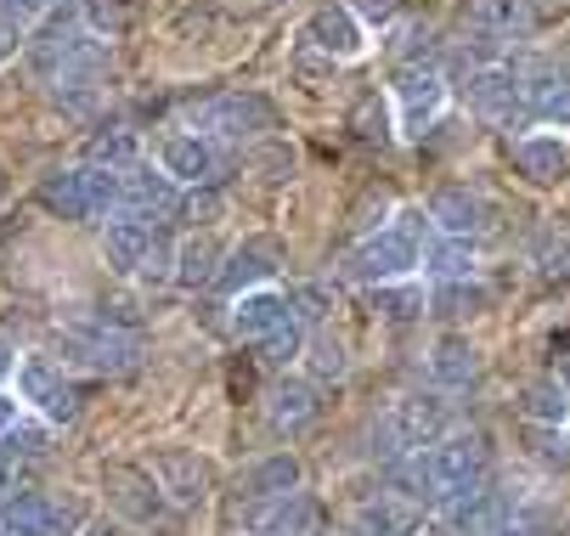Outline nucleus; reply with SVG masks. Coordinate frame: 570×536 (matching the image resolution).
Returning a JSON list of instances; mask_svg holds the SVG:
<instances>
[{
	"mask_svg": "<svg viewBox=\"0 0 570 536\" xmlns=\"http://www.w3.org/2000/svg\"><path fill=\"white\" fill-rule=\"evenodd\" d=\"M430 226L441 238H480L485 232V198L469 187H441L430 198Z\"/></svg>",
	"mask_w": 570,
	"mask_h": 536,
	"instance_id": "nucleus-14",
	"label": "nucleus"
},
{
	"mask_svg": "<svg viewBox=\"0 0 570 536\" xmlns=\"http://www.w3.org/2000/svg\"><path fill=\"white\" fill-rule=\"evenodd\" d=\"M514 165H520L525 181L553 187V181L564 176V165H570V152H564L559 136H520V141H514Z\"/></svg>",
	"mask_w": 570,
	"mask_h": 536,
	"instance_id": "nucleus-21",
	"label": "nucleus"
},
{
	"mask_svg": "<svg viewBox=\"0 0 570 536\" xmlns=\"http://www.w3.org/2000/svg\"><path fill=\"white\" fill-rule=\"evenodd\" d=\"M463 102H469L480 119H492V125H509L520 108H531V102H525V80H520L514 68H503V62H492V68H469Z\"/></svg>",
	"mask_w": 570,
	"mask_h": 536,
	"instance_id": "nucleus-5",
	"label": "nucleus"
},
{
	"mask_svg": "<svg viewBox=\"0 0 570 536\" xmlns=\"http://www.w3.org/2000/svg\"><path fill=\"white\" fill-rule=\"evenodd\" d=\"M18 492V464H7V457H0V497H12Z\"/></svg>",
	"mask_w": 570,
	"mask_h": 536,
	"instance_id": "nucleus-45",
	"label": "nucleus"
},
{
	"mask_svg": "<svg viewBox=\"0 0 570 536\" xmlns=\"http://www.w3.org/2000/svg\"><path fill=\"white\" fill-rule=\"evenodd\" d=\"M446 424H452V407H446V396L441 390H413V396H401V401H390V413L373 424V451L379 457H413V451H424V446H435L441 435H446Z\"/></svg>",
	"mask_w": 570,
	"mask_h": 536,
	"instance_id": "nucleus-1",
	"label": "nucleus"
},
{
	"mask_svg": "<svg viewBox=\"0 0 570 536\" xmlns=\"http://www.w3.org/2000/svg\"><path fill=\"white\" fill-rule=\"evenodd\" d=\"M305 361H311L316 378H340L345 373V345L334 334H316V339H305Z\"/></svg>",
	"mask_w": 570,
	"mask_h": 536,
	"instance_id": "nucleus-35",
	"label": "nucleus"
},
{
	"mask_svg": "<svg viewBox=\"0 0 570 536\" xmlns=\"http://www.w3.org/2000/svg\"><path fill=\"white\" fill-rule=\"evenodd\" d=\"M7 373H12V350H7V345H0V378H7Z\"/></svg>",
	"mask_w": 570,
	"mask_h": 536,
	"instance_id": "nucleus-48",
	"label": "nucleus"
},
{
	"mask_svg": "<svg viewBox=\"0 0 570 536\" xmlns=\"http://www.w3.org/2000/svg\"><path fill=\"white\" fill-rule=\"evenodd\" d=\"M7 424H12V401H7V396H0V429H7Z\"/></svg>",
	"mask_w": 570,
	"mask_h": 536,
	"instance_id": "nucleus-47",
	"label": "nucleus"
},
{
	"mask_svg": "<svg viewBox=\"0 0 570 536\" xmlns=\"http://www.w3.org/2000/svg\"><path fill=\"white\" fill-rule=\"evenodd\" d=\"M299 350H305V328H299V322H283V328H277L272 339H261V356H266L272 367H283V361H294Z\"/></svg>",
	"mask_w": 570,
	"mask_h": 536,
	"instance_id": "nucleus-36",
	"label": "nucleus"
},
{
	"mask_svg": "<svg viewBox=\"0 0 570 536\" xmlns=\"http://www.w3.org/2000/svg\"><path fill=\"white\" fill-rule=\"evenodd\" d=\"M356 130H362L367 141H390V113H384L379 97H367V102L356 108Z\"/></svg>",
	"mask_w": 570,
	"mask_h": 536,
	"instance_id": "nucleus-39",
	"label": "nucleus"
},
{
	"mask_svg": "<svg viewBox=\"0 0 570 536\" xmlns=\"http://www.w3.org/2000/svg\"><path fill=\"white\" fill-rule=\"evenodd\" d=\"M243 525H249L255 536H316L322 514L305 492H288V497H266V503H249V514H243Z\"/></svg>",
	"mask_w": 570,
	"mask_h": 536,
	"instance_id": "nucleus-9",
	"label": "nucleus"
},
{
	"mask_svg": "<svg viewBox=\"0 0 570 536\" xmlns=\"http://www.w3.org/2000/svg\"><path fill=\"white\" fill-rule=\"evenodd\" d=\"M316 413H322V401H316L311 378H283V385H272V396H266V418H272V429H283V435L305 429Z\"/></svg>",
	"mask_w": 570,
	"mask_h": 536,
	"instance_id": "nucleus-19",
	"label": "nucleus"
},
{
	"mask_svg": "<svg viewBox=\"0 0 570 536\" xmlns=\"http://www.w3.org/2000/svg\"><path fill=\"white\" fill-rule=\"evenodd\" d=\"M220 209H226V198H220L215 187H198V198L187 204V215H193V220H215Z\"/></svg>",
	"mask_w": 570,
	"mask_h": 536,
	"instance_id": "nucleus-41",
	"label": "nucleus"
},
{
	"mask_svg": "<svg viewBox=\"0 0 570 536\" xmlns=\"http://www.w3.org/2000/svg\"><path fill=\"white\" fill-rule=\"evenodd\" d=\"M0 204H7V165H0Z\"/></svg>",
	"mask_w": 570,
	"mask_h": 536,
	"instance_id": "nucleus-49",
	"label": "nucleus"
},
{
	"mask_svg": "<svg viewBox=\"0 0 570 536\" xmlns=\"http://www.w3.org/2000/svg\"><path fill=\"white\" fill-rule=\"evenodd\" d=\"M424 266V244L401 226H379L367 232L351 255H345V277L351 282H367V288H384V282H406Z\"/></svg>",
	"mask_w": 570,
	"mask_h": 536,
	"instance_id": "nucleus-2",
	"label": "nucleus"
},
{
	"mask_svg": "<svg viewBox=\"0 0 570 536\" xmlns=\"http://www.w3.org/2000/svg\"><path fill=\"white\" fill-rule=\"evenodd\" d=\"M424 271H430L435 282L474 277V238H430V244H424Z\"/></svg>",
	"mask_w": 570,
	"mask_h": 536,
	"instance_id": "nucleus-28",
	"label": "nucleus"
},
{
	"mask_svg": "<svg viewBox=\"0 0 570 536\" xmlns=\"http://www.w3.org/2000/svg\"><path fill=\"white\" fill-rule=\"evenodd\" d=\"M413 530H419V508H406L401 497L379 492V497H367L351 514V530L345 536H413Z\"/></svg>",
	"mask_w": 570,
	"mask_h": 536,
	"instance_id": "nucleus-17",
	"label": "nucleus"
},
{
	"mask_svg": "<svg viewBox=\"0 0 570 536\" xmlns=\"http://www.w3.org/2000/svg\"><path fill=\"white\" fill-rule=\"evenodd\" d=\"M193 130L220 136V141H255V136L277 130V108L261 91H226V97L193 108Z\"/></svg>",
	"mask_w": 570,
	"mask_h": 536,
	"instance_id": "nucleus-3",
	"label": "nucleus"
},
{
	"mask_svg": "<svg viewBox=\"0 0 570 536\" xmlns=\"http://www.w3.org/2000/svg\"><path fill=\"white\" fill-rule=\"evenodd\" d=\"M564 446H570V418H564Z\"/></svg>",
	"mask_w": 570,
	"mask_h": 536,
	"instance_id": "nucleus-50",
	"label": "nucleus"
},
{
	"mask_svg": "<svg viewBox=\"0 0 570 536\" xmlns=\"http://www.w3.org/2000/svg\"><path fill=\"white\" fill-rule=\"evenodd\" d=\"M181 204V187L165 176V170H125L119 176V215L130 220H153V215H170Z\"/></svg>",
	"mask_w": 570,
	"mask_h": 536,
	"instance_id": "nucleus-12",
	"label": "nucleus"
},
{
	"mask_svg": "<svg viewBox=\"0 0 570 536\" xmlns=\"http://www.w3.org/2000/svg\"><path fill=\"white\" fill-rule=\"evenodd\" d=\"M147 475H153L158 492H165L170 503H181V508H198L209 497V469H204L198 451H158Z\"/></svg>",
	"mask_w": 570,
	"mask_h": 536,
	"instance_id": "nucleus-11",
	"label": "nucleus"
},
{
	"mask_svg": "<svg viewBox=\"0 0 570 536\" xmlns=\"http://www.w3.org/2000/svg\"><path fill=\"white\" fill-rule=\"evenodd\" d=\"M373 299H379V311L390 317V322H413V317H424L430 311V294L406 277V282H384V288H373Z\"/></svg>",
	"mask_w": 570,
	"mask_h": 536,
	"instance_id": "nucleus-32",
	"label": "nucleus"
},
{
	"mask_svg": "<svg viewBox=\"0 0 570 536\" xmlns=\"http://www.w3.org/2000/svg\"><path fill=\"white\" fill-rule=\"evenodd\" d=\"M492 536H542V525H537V514H520V508H509V519H503Z\"/></svg>",
	"mask_w": 570,
	"mask_h": 536,
	"instance_id": "nucleus-42",
	"label": "nucleus"
},
{
	"mask_svg": "<svg viewBox=\"0 0 570 536\" xmlns=\"http://www.w3.org/2000/svg\"><path fill=\"white\" fill-rule=\"evenodd\" d=\"M23 40H29V29H23V23H12V18H0V62H12Z\"/></svg>",
	"mask_w": 570,
	"mask_h": 536,
	"instance_id": "nucleus-43",
	"label": "nucleus"
},
{
	"mask_svg": "<svg viewBox=\"0 0 570 536\" xmlns=\"http://www.w3.org/2000/svg\"><path fill=\"white\" fill-rule=\"evenodd\" d=\"M288 492H299V457L294 451H272V457H261V464L243 475V497L249 503L288 497Z\"/></svg>",
	"mask_w": 570,
	"mask_h": 536,
	"instance_id": "nucleus-22",
	"label": "nucleus"
},
{
	"mask_svg": "<svg viewBox=\"0 0 570 536\" xmlns=\"http://www.w3.org/2000/svg\"><path fill=\"white\" fill-rule=\"evenodd\" d=\"M441 519H446L458 536H492V530L509 519V503H503V492H492V486H469V492H458V497L441 503Z\"/></svg>",
	"mask_w": 570,
	"mask_h": 536,
	"instance_id": "nucleus-13",
	"label": "nucleus"
},
{
	"mask_svg": "<svg viewBox=\"0 0 570 536\" xmlns=\"http://www.w3.org/2000/svg\"><path fill=\"white\" fill-rule=\"evenodd\" d=\"M57 7H62V0H0V18H12V23L35 29V23H46Z\"/></svg>",
	"mask_w": 570,
	"mask_h": 536,
	"instance_id": "nucleus-38",
	"label": "nucleus"
},
{
	"mask_svg": "<svg viewBox=\"0 0 570 536\" xmlns=\"http://www.w3.org/2000/svg\"><path fill=\"white\" fill-rule=\"evenodd\" d=\"M153 244H158V232H153L147 220L114 215V220L102 226V255H108V266H114V271H136V277H141V266H147Z\"/></svg>",
	"mask_w": 570,
	"mask_h": 536,
	"instance_id": "nucleus-15",
	"label": "nucleus"
},
{
	"mask_svg": "<svg viewBox=\"0 0 570 536\" xmlns=\"http://www.w3.org/2000/svg\"><path fill=\"white\" fill-rule=\"evenodd\" d=\"M73 7H79V23H86V34H97L102 46H108V40H119V34H125V23H130L125 0H73Z\"/></svg>",
	"mask_w": 570,
	"mask_h": 536,
	"instance_id": "nucleus-33",
	"label": "nucleus"
},
{
	"mask_svg": "<svg viewBox=\"0 0 570 536\" xmlns=\"http://www.w3.org/2000/svg\"><path fill=\"white\" fill-rule=\"evenodd\" d=\"M86 165H97V170H114V176L136 170V130L114 125V130L91 136V147H86Z\"/></svg>",
	"mask_w": 570,
	"mask_h": 536,
	"instance_id": "nucleus-30",
	"label": "nucleus"
},
{
	"mask_svg": "<svg viewBox=\"0 0 570 536\" xmlns=\"http://www.w3.org/2000/svg\"><path fill=\"white\" fill-rule=\"evenodd\" d=\"M474 373H480V350H474L469 339H458V334L435 339V350H430V385H435L441 396L463 390Z\"/></svg>",
	"mask_w": 570,
	"mask_h": 536,
	"instance_id": "nucleus-20",
	"label": "nucleus"
},
{
	"mask_svg": "<svg viewBox=\"0 0 570 536\" xmlns=\"http://www.w3.org/2000/svg\"><path fill=\"white\" fill-rule=\"evenodd\" d=\"M305 46H316L328 62H351L367 51V29L351 18V7H316L305 23Z\"/></svg>",
	"mask_w": 570,
	"mask_h": 536,
	"instance_id": "nucleus-10",
	"label": "nucleus"
},
{
	"mask_svg": "<svg viewBox=\"0 0 570 536\" xmlns=\"http://www.w3.org/2000/svg\"><path fill=\"white\" fill-rule=\"evenodd\" d=\"M424 457H430V469H435L441 492L458 497V492L480 486L485 457H492V451H485V435H441L435 446H424Z\"/></svg>",
	"mask_w": 570,
	"mask_h": 536,
	"instance_id": "nucleus-6",
	"label": "nucleus"
},
{
	"mask_svg": "<svg viewBox=\"0 0 570 536\" xmlns=\"http://www.w3.org/2000/svg\"><path fill=\"white\" fill-rule=\"evenodd\" d=\"M559 390H564V396H570V356H564V361H559Z\"/></svg>",
	"mask_w": 570,
	"mask_h": 536,
	"instance_id": "nucleus-46",
	"label": "nucleus"
},
{
	"mask_svg": "<svg viewBox=\"0 0 570 536\" xmlns=\"http://www.w3.org/2000/svg\"><path fill=\"white\" fill-rule=\"evenodd\" d=\"M542 271H548V277H570V238H559V244L548 249V260H542Z\"/></svg>",
	"mask_w": 570,
	"mask_h": 536,
	"instance_id": "nucleus-44",
	"label": "nucleus"
},
{
	"mask_svg": "<svg viewBox=\"0 0 570 536\" xmlns=\"http://www.w3.org/2000/svg\"><path fill=\"white\" fill-rule=\"evenodd\" d=\"M469 29L492 34L509 51L514 40L531 34V12H525V0H469Z\"/></svg>",
	"mask_w": 570,
	"mask_h": 536,
	"instance_id": "nucleus-18",
	"label": "nucleus"
},
{
	"mask_svg": "<svg viewBox=\"0 0 570 536\" xmlns=\"http://www.w3.org/2000/svg\"><path fill=\"white\" fill-rule=\"evenodd\" d=\"M531 113H537L548 130H570V80H559L542 102H531Z\"/></svg>",
	"mask_w": 570,
	"mask_h": 536,
	"instance_id": "nucleus-37",
	"label": "nucleus"
},
{
	"mask_svg": "<svg viewBox=\"0 0 570 536\" xmlns=\"http://www.w3.org/2000/svg\"><path fill=\"white\" fill-rule=\"evenodd\" d=\"M480 305H485V288H480L474 277L435 282V294H430V311H435V317H474Z\"/></svg>",
	"mask_w": 570,
	"mask_h": 536,
	"instance_id": "nucleus-31",
	"label": "nucleus"
},
{
	"mask_svg": "<svg viewBox=\"0 0 570 536\" xmlns=\"http://www.w3.org/2000/svg\"><path fill=\"white\" fill-rule=\"evenodd\" d=\"M51 97H57V108H68V113H79V119H86V113L102 102V62L68 68L62 80H51Z\"/></svg>",
	"mask_w": 570,
	"mask_h": 536,
	"instance_id": "nucleus-27",
	"label": "nucleus"
},
{
	"mask_svg": "<svg viewBox=\"0 0 570 536\" xmlns=\"http://www.w3.org/2000/svg\"><path fill=\"white\" fill-rule=\"evenodd\" d=\"M23 396L40 401L51 418H73V385H62L46 361H29V367H23Z\"/></svg>",
	"mask_w": 570,
	"mask_h": 536,
	"instance_id": "nucleus-29",
	"label": "nucleus"
},
{
	"mask_svg": "<svg viewBox=\"0 0 570 536\" xmlns=\"http://www.w3.org/2000/svg\"><path fill=\"white\" fill-rule=\"evenodd\" d=\"M520 407H525L531 424H548V429H559V424L570 418V396L559 390V378H542V385H531Z\"/></svg>",
	"mask_w": 570,
	"mask_h": 536,
	"instance_id": "nucleus-34",
	"label": "nucleus"
},
{
	"mask_svg": "<svg viewBox=\"0 0 570 536\" xmlns=\"http://www.w3.org/2000/svg\"><path fill=\"white\" fill-rule=\"evenodd\" d=\"M277 244L272 238H249V244H237L226 260H220V277H215V288L220 294H232V299H243V294H255V288H266L272 277H277Z\"/></svg>",
	"mask_w": 570,
	"mask_h": 536,
	"instance_id": "nucleus-8",
	"label": "nucleus"
},
{
	"mask_svg": "<svg viewBox=\"0 0 570 536\" xmlns=\"http://www.w3.org/2000/svg\"><path fill=\"white\" fill-rule=\"evenodd\" d=\"M40 204H46L57 220H91L86 170H51V176H40Z\"/></svg>",
	"mask_w": 570,
	"mask_h": 536,
	"instance_id": "nucleus-23",
	"label": "nucleus"
},
{
	"mask_svg": "<svg viewBox=\"0 0 570 536\" xmlns=\"http://www.w3.org/2000/svg\"><path fill=\"white\" fill-rule=\"evenodd\" d=\"M283 322H294V311H288V294H277V288H255V294H243V299H237V317H232L237 339H249V345L272 339Z\"/></svg>",
	"mask_w": 570,
	"mask_h": 536,
	"instance_id": "nucleus-16",
	"label": "nucleus"
},
{
	"mask_svg": "<svg viewBox=\"0 0 570 536\" xmlns=\"http://www.w3.org/2000/svg\"><path fill=\"white\" fill-rule=\"evenodd\" d=\"M395 108H401V130L406 136H424L435 119H441V108H446V73L435 68V62H419V68H395Z\"/></svg>",
	"mask_w": 570,
	"mask_h": 536,
	"instance_id": "nucleus-4",
	"label": "nucleus"
},
{
	"mask_svg": "<svg viewBox=\"0 0 570 536\" xmlns=\"http://www.w3.org/2000/svg\"><path fill=\"white\" fill-rule=\"evenodd\" d=\"M108 480H114V497H119V508H125L130 519H141V525L170 519V508H165V497H158L153 475H125V469H114Z\"/></svg>",
	"mask_w": 570,
	"mask_h": 536,
	"instance_id": "nucleus-24",
	"label": "nucleus"
},
{
	"mask_svg": "<svg viewBox=\"0 0 570 536\" xmlns=\"http://www.w3.org/2000/svg\"><path fill=\"white\" fill-rule=\"evenodd\" d=\"M220 260H226V249H220L209 232H198V238H187V244L176 249V282H181V288H204V282L220 277Z\"/></svg>",
	"mask_w": 570,
	"mask_h": 536,
	"instance_id": "nucleus-26",
	"label": "nucleus"
},
{
	"mask_svg": "<svg viewBox=\"0 0 570 536\" xmlns=\"http://www.w3.org/2000/svg\"><path fill=\"white\" fill-rule=\"evenodd\" d=\"M401 12V0H351V18L362 23V29H373V23H390Z\"/></svg>",
	"mask_w": 570,
	"mask_h": 536,
	"instance_id": "nucleus-40",
	"label": "nucleus"
},
{
	"mask_svg": "<svg viewBox=\"0 0 570 536\" xmlns=\"http://www.w3.org/2000/svg\"><path fill=\"white\" fill-rule=\"evenodd\" d=\"M215 141L198 136V130H176L158 141V170H165L176 187H209L215 181Z\"/></svg>",
	"mask_w": 570,
	"mask_h": 536,
	"instance_id": "nucleus-7",
	"label": "nucleus"
},
{
	"mask_svg": "<svg viewBox=\"0 0 570 536\" xmlns=\"http://www.w3.org/2000/svg\"><path fill=\"white\" fill-rule=\"evenodd\" d=\"M73 350H79V361H91L102 373H119V367L136 361V339L130 334H114V328H86V334L73 339Z\"/></svg>",
	"mask_w": 570,
	"mask_h": 536,
	"instance_id": "nucleus-25",
	"label": "nucleus"
}]
</instances>
